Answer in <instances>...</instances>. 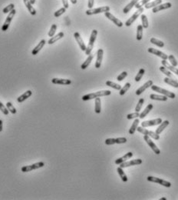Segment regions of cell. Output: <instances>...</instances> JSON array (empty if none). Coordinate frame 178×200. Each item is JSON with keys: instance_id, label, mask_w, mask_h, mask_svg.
Masks as SVG:
<instances>
[{"instance_id": "51", "label": "cell", "mask_w": 178, "mask_h": 200, "mask_svg": "<svg viewBox=\"0 0 178 200\" xmlns=\"http://www.w3.org/2000/svg\"><path fill=\"white\" fill-rule=\"evenodd\" d=\"M140 116V113L138 112H135L134 113H130L127 116V119H136L137 117Z\"/></svg>"}, {"instance_id": "39", "label": "cell", "mask_w": 178, "mask_h": 200, "mask_svg": "<svg viewBox=\"0 0 178 200\" xmlns=\"http://www.w3.org/2000/svg\"><path fill=\"white\" fill-rule=\"evenodd\" d=\"M141 22H142V26L143 28L145 29H147L148 28V19H147V17L146 15H141Z\"/></svg>"}, {"instance_id": "53", "label": "cell", "mask_w": 178, "mask_h": 200, "mask_svg": "<svg viewBox=\"0 0 178 200\" xmlns=\"http://www.w3.org/2000/svg\"><path fill=\"white\" fill-rule=\"evenodd\" d=\"M127 139L124 137H120L115 139V143L116 144H123V143H127Z\"/></svg>"}, {"instance_id": "21", "label": "cell", "mask_w": 178, "mask_h": 200, "mask_svg": "<svg viewBox=\"0 0 178 200\" xmlns=\"http://www.w3.org/2000/svg\"><path fill=\"white\" fill-rule=\"evenodd\" d=\"M132 156H133V153H132L131 152H129L125 154L124 156H122V157H121V158H117L116 160H115V164L120 165V164H122V162H125L126 160H127V159L131 158Z\"/></svg>"}, {"instance_id": "30", "label": "cell", "mask_w": 178, "mask_h": 200, "mask_svg": "<svg viewBox=\"0 0 178 200\" xmlns=\"http://www.w3.org/2000/svg\"><path fill=\"white\" fill-rule=\"evenodd\" d=\"M164 81L165 83L168 84V85H170V86H172L173 87H174V88H178V82L177 80H175V79L166 77V78L164 79Z\"/></svg>"}, {"instance_id": "19", "label": "cell", "mask_w": 178, "mask_h": 200, "mask_svg": "<svg viewBox=\"0 0 178 200\" xmlns=\"http://www.w3.org/2000/svg\"><path fill=\"white\" fill-rule=\"evenodd\" d=\"M161 63H162L163 66H164L165 68H167L168 70L173 72L174 74H176V75H178V69H177L176 67L173 66L172 65H170V63H168V62H167V60L163 59L162 61H161Z\"/></svg>"}, {"instance_id": "44", "label": "cell", "mask_w": 178, "mask_h": 200, "mask_svg": "<svg viewBox=\"0 0 178 200\" xmlns=\"http://www.w3.org/2000/svg\"><path fill=\"white\" fill-rule=\"evenodd\" d=\"M150 1V0H141V1H139V2L135 5L134 7L137 9H138L141 8L142 6H144V5H146L147 3H149Z\"/></svg>"}, {"instance_id": "55", "label": "cell", "mask_w": 178, "mask_h": 200, "mask_svg": "<svg viewBox=\"0 0 178 200\" xmlns=\"http://www.w3.org/2000/svg\"><path fill=\"white\" fill-rule=\"evenodd\" d=\"M94 6V0H88V7L89 9H92Z\"/></svg>"}, {"instance_id": "27", "label": "cell", "mask_w": 178, "mask_h": 200, "mask_svg": "<svg viewBox=\"0 0 178 200\" xmlns=\"http://www.w3.org/2000/svg\"><path fill=\"white\" fill-rule=\"evenodd\" d=\"M154 108V106H153V104H149L147 105V106L146 107L145 109V110L143 111V112L140 114V116L139 118H141V119H144V118H145L146 117V116H147L149 112L152 110V109Z\"/></svg>"}, {"instance_id": "9", "label": "cell", "mask_w": 178, "mask_h": 200, "mask_svg": "<svg viewBox=\"0 0 178 200\" xmlns=\"http://www.w3.org/2000/svg\"><path fill=\"white\" fill-rule=\"evenodd\" d=\"M144 139H145V142L147 143V145L150 146V148H151V149L154 152L155 154H157V155L160 154V150L158 148V146L155 145V143H154L151 139H150V136H148V135H145V136H144Z\"/></svg>"}, {"instance_id": "13", "label": "cell", "mask_w": 178, "mask_h": 200, "mask_svg": "<svg viewBox=\"0 0 178 200\" xmlns=\"http://www.w3.org/2000/svg\"><path fill=\"white\" fill-rule=\"evenodd\" d=\"M147 51H148V52L151 53V54H154V55H157L158 57L161 58V59L164 60H167L168 59V55H167L165 53L160 52V51L156 50V49H154V48H149V49L147 50Z\"/></svg>"}, {"instance_id": "31", "label": "cell", "mask_w": 178, "mask_h": 200, "mask_svg": "<svg viewBox=\"0 0 178 200\" xmlns=\"http://www.w3.org/2000/svg\"><path fill=\"white\" fill-rule=\"evenodd\" d=\"M94 58V55L92 54H90L89 55H88V57L87 58V59L85 60V62H84V63H83L82 65H81V69H87V68L88 67V65H90L91 63V61H92V59H93Z\"/></svg>"}, {"instance_id": "17", "label": "cell", "mask_w": 178, "mask_h": 200, "mask_svg": "<svg viewBox=\"0 0 178 200\" xmlns=\"http://www.w3.org/2000/svg\"><path fill=\"white\" fill-rule=\"evenodd\" d=\"M153 85V81L152 80H148L147 82V83H145L144 85L142 86H141L138 89H137V91H136V95L137 96H140L141 94H142V92H144L147 89V88H149V87H150V86Z\"/></svg>"}, {"instance_id": "16", "label": "cell", "mask_w": 178, "mask_h": 200, "mask_svg": "<svg viewBox=\"0 0 178 200\" xmlns=\"http://www.w3.org/2000/svg\"><path fill=\"white\" fill-rule=\"evenodd\" d=\"M103 55H104V51L102 49H99L97 52V59H96L95 63V68L99 69L101 67V63L103 60Z\"/></svg>"}, {"instance_id": "12", "label": "cell", "mask_w": 178, "mask_h": 200, "mask_svg": "<svg viewBox=\"0 0 178 200\" xmlns=\"http://www.w3.org/2000/svg\"><path fill=\"white\" fill-rule=\"evenodd\" d=\"M104 15H105V16L107 18H108L109 20L113 22L118 27H122V26H123V22H122V21H120L118 18H117L115 16H114L111 13L106 12V13H104Z\"/></svg>"}, {"instance_id": "35", "label": "cell", "mask_w": 178, "mask_h": 200, "mask_svg": "<svg viewBox=\"0 0 178 200\" xmlns=\"http://www.w3.org/2000/svg\"><path fill=\"white\" fill-rule=\"evenodd\" d=\"M117 172H118V173L119 176L121 177V179H122V180L123 181V182H127V176H126V174L124 173V170H123V168H122V167H118V169H117Z\"/></svg>"}, {"instance_id": "15", "label": "cell", "mask_w": 178, "mask_h": 200, "mask_svg": "<svg viewBox=\"0 0 178 200\" xmlns=\"http://www.w3.org/2000/svg\"><path fill=\"white\" fill-rule=\"evenodd\" d=\"M74 37H75V40L77 41L78 44V46H79V47H80V49L82 51H84V52H85V50H86V46H85V42H84V41H83L82 38L81 37V35L78 32H75V34H74Z\"/></svg>"}, {"instance_id": "43", "label": "cell", "mask_w": 178, "mask_h": 200, "mask_svg": "<svg viewBox=\"0 0 178 200\" xmlns=\"http://www.w3.org/2000/svg\"><path fill=\"white\" fill-rule=\"evenodd\" d=\"M6 108L8 109L9 111L12 114H16V112H17L16 108L13 106V105L10 102H8L6 103Z\"/></svg>"}, {"instance_id": "50", "label": "cell", "mask_w": 178, "mask_h": 200, "mask_svg": "<svg viewBox=\"0 0 178 200\" xmlns=\"http://www.w3.org/2000/svg\"><path fill=\"white\" fill-rule=\"evenodd\" d=\"M65 11H66V9H65V7L61 8L60 9H58V10L56 11V12L54 13V16L55 17H59L60 16H62V14H64V13H65Z\"/></svg>"}, {"instance_id": "4", "label": "cell", "mask_w": 178, "mask_h": 200, "mask_svg": "<svg viewBox=\"0 0 178 200\" xmlns=\"http://www.w3.org/2000/svg\"><path fill=\"white\" fill-rule=\"evenodd\" d=\"M109 11H110V7L109 6H101V7H99V8L89 9H88V10L85 12V13L88 16H91V15H96V14H99V13L109 12Z\"/></svg>"}, {"instance_id": "47", "label": "cell", "mask_w": 178, "mask_h": 200, "mask_svg": "<svg viewBox=\"0 0 178 200\" xmlns=\"http://www.w3.org/2000/svg\"><path fill=\"white\" fill-rule=\"evenodd\" d=\"M145 102V99H140V100L137 102V105L136 106V108H135V112H139L141 111V109L142 108V106L144 104Z\"/></svg>"}, {"instance_id": "22", "label": "cell", "mask_w": 178, "mask_h": 200, "mask_svg": "<svg viewBox=\"0 0 178 200\" xmlns=\"http://www.w3.org/2000/svg\"><path fill=\"white\" fill-rule=\"evenodd\" d=\"M138 2H139V0H131V1L130 2V3H128V4L124 7V9H123V13H125V14L129 13L130 11L131 10V9L133 8V7H134L135 5H136Z\"/></svg>"}, {"instance_id": "8", "label": "cell", "mask_w": 178, "mask_h": 200, "mask_svg": "<svg viewBox=\"0 0 178 200\" xmlns=\"http://www.w3.org/2000/svg\"><path fill=\"white\" fill-rule=\"evenodd\" d=\"M16 9H12V10L11 11L10 13H9V16L6 17V19H5V22H4V24H3V27H2V31L5 32L9 29V25H10L11 22H12V20L13 17H14L15 15H16Z\"/></svg>"}, {"instance_id": "56", "label": "cell", "mask_w": 178, "mask_h": 200, "mask_svg": "<svg viewBox=\"0 0 178 200\" xmlns=\"http://www.w3.org/2000/svg\"><path fill=\"white\" fill-rule=\"evenodd\" d=\"M62 3H63V5H64V7H65V9H68V0H62Z\"/></svg>"}, {"instance_id": "38", "label": "cell", "mask_w": 178, "mask_h": 200, "mask_svg": "<svg viewBox=\"0 0 178 200\" xmlns=\"http://www.w3.org/2000/svg\"><path fill=\"white\" fill-rule=\"evenodd\" d=\"M150 42H151L152 44H154L155 46H157L160 47V48L164 46V43L162 41H160V40H159V39H155V38H151V39H150Z\"/></svg>"}, {"instance_id": "24", "label": "cell", "mask_w": 178, "mask_h": 200, "mask_svg": "<svg viewBox=\"0 0 178 200\" xmlns=\"http://www.w3.org/2000/svg\"><path fill=\"white\" fill-rule=\"evenodd\" d=\"M64 32H59L58 34H57L56 36H54L53 37H52L51 39H49V41H48V43H49V45H52V44H54L55 42H56L57 41H58L59 39H61L62 38V37H64Z\"/></svg>"}, {"instance_id": "32", "label": "cell", "mask_w": 178, "mask_h": 200, "mask_svg": "<svg viewBox=\"0 0 178 200\" xmlns=\"http://www.w3.org/2000/svg\"><path fill=\"white\" fill-rule=\"evenodd\" d=\"M162 3V0H154V1H152V2H150V3H147L146 5H145V9H150V8H154L155 6L157 5H160Z\"/></svg>"}, {"instance_id": "42", "label": "cell", "mask_w": 178, "mask_h": 200, "mask_svg": "<svg viewBox=\"0 0 178 200\" xmlns=\"http://www.w3.org/2000/svg\"><path fill=\"white\" fill-rule=\"evenodd\" d=\"M145 73V69H141L139 70V72H138V73L137 74V75H136V76H135V78H134L135 82H139V81L142 79V77H143V75H144Z\"/></svg>"}, {"instance_id": "34", "label": "cell", "mask_w": 178, "mask_h": 200, "mask_svg": "<svg viewBox=\"0 0 178 200\" xmlns=\"http://www.w3.org/2000/svg\"><path fill=\"white\" fill-rule=\"evenodd\" d=\"M139 119H134V122L132 123V125H131V127L130 128V129H129V133L131 134V135H133L134 133H135V131L137 130V128L138 127L137 125H138V124H139Z\"/></svg>"}, {"instance_id": "23", "label": "cell", "mask_w": 178, "mask_h": 200, "mask_svg": "<svg viewBox=\"0 0 178 200\" xmlns=\"http://www.w3.org/2000/svg\"><path fill=\"white\" fill-rule=\"evenodd\" d=\"M24 4L26 6V8L28 10L29 13L32 15V16H35L36 15V10L34 9V7L32 5L31 3L29 2V0H23Z\"/></svg>"}, {"instance_id": "58", "label": "cell", "mask_w": 178, "mask_h": 200, "mask_svg": "<svg viewBox=\"0 0 178 200\" xmlns=\"http://www.w3.org/2000/svg\"><path fill=\"white\" fill-rule=\"evenodd\" d=\"M71 1V3H72V4H76L77 3V0H70Z\"/></svg>"}, {"instance_id": "59", "label": "cell", "mask_w": 178, "mask_h": 200, "mask_svg": "<svg viewBox=\"0 0 178 200\" xmlns=\"http://www.w3.org/2000/svg\"><path fill=\"white\" fill-rule=\"evenodd\" d=\"M29 2L31 3L32 5H33V4H35V0H29Z\"/></svg>"}, {"instance_id": "10", "label": "cell", "mask_w": 178, "mask_h": 200, "mask_svg": "<svg viewBox=\"0 0 178 200\" xmlns=\"http://www.w3.org/2000/svg\"><path fill=\"white\" fill-rule=\"evenodd\" d=\"M161 122H162V119L160 118H158V119H155L143 122L141 123V126L144 128L150 127V126H154V125H160Z\"/></svg>"}, {"instance_id": "46", "label": "cell", "mask_w": 178, "mask_h": 200, "mask_svg": "<svg viewBox=\"0 0 178 200\" xmlns=\"http://www.w3.org/2000/svg\"><path fill=\"white\" fill-rule=\"evenodd\" d=\"M56 29H57V26L55 25V24H53L52 26H51V29H50V30H49V37H53L54 36L55 33V32H56Z\"/></svg>"}, {"instance_id": "28", "label": "cell", "mask_w": 178, "mask_h": 200, "mask_svg": "<svg viewBox=\"0 0 178 200\" xmlns=\"http://www.w3.org/2000/svg\"><path fill=\"white\" fill-rule=\"evenodd\" d=\"M95 112L97 114L101 113V99L100 97H98L95 99Z\"/></svg>"}, {"instance_id": "1", "label": "cell", "mask_w": 178, "mask_h": 200, "mask_svg": "<svg viewBox=\"0 0 178 200\" xmlns=\"http://www.w3.org/2000/svg\"><path fill=\"white\" fill-rule=\"evenodd\" d=\"M111 94V92L110 90H102V91H98L93 93L86 94L85 96H82L83 101H88L91 99H96L98 97H101V96H110Z\"/></svg>"}, {"instance_id": "29", "label": "cell", "mask_w": 178, "mask_h": 200, "mask_svg": "<svg viewBox=\"0 0 178 200\" xmlns=\"http://www.w3.org/2000/svg\"><path fill=\"white\" fill-rule=\"evenodd\" d=\"M150 99L152 100H158V101L166 102L167 100V97L165 96H160V95H156V94H151L150 96Z\"/></svg>"}, {"instance_id": "6", "label": "cell", "mask_w": 178, "mask_h": 200, "mask_svg": "<svg viewBox=\"0 0 178 200\" xmlns=\"http://www.w3.org/2000/svg\"><path fill=\"white\" fill-rule=\"evenodd\" d=\"M45 166V163L43 162H36V163H34L31 166H23L21 170L22 172H28L32 171V170H35V169H40L41 167H43Z\"/></svg>"}, {"instance_id": "57", "label": "cell", "mask_w": 178, "mask_h": 200, "mask_svg": "<svg viewBox=\"0 0 178 200\" xmlns=\"http://www.w3.org/2000/svg\"><path fill=\"white\" fill-rule=\"evenodd\" d=\"M3 131V120L0 119V132Z\"/></svg>"}, {"instance_id": "54", "label": "cell", "mask_w": 178, "mask_h": 200, "mask_svg": "<svg viewBox=\"0 0 178 200\" xmlns=\"http://www.w3.org/2000/svg\"><path fill=\"white\" fill-rule=\"evenodd\" d=\"M105 144L106 145H108V146H111V145L116 144V143H115V139H114V138L107 139L105 140Z\"/></svg>"}, {"instance_id": "41", "label": "cell", "mask_w": 178, "mask_h": 200, "mask_svg": "<svg viewBox=\"0 0 178 200\" xmlns=\"http://www.w3.org/2000/svg\"><path fill=\"white\" fill-rule=\"evenodd\" d=\"M130 87H131V83H127L124 86V87H122V88H121V90H120V95L121 96H124V94L126 93L127 92V90L129 89Z\"/></svg>"}, {"instance_id": "20", "label": "cell", "mask_w": 178, "mask_h": 200, "mask_svg": "<svg viewBox=\"0 0 178 200\" xmlns=\"http://www.w3.org/2000/svg\"><path fill=\"white\" fill-rule=\"evenodd\" d=\"M45 39H42V40H41L40 42H39V43L38 45H37L34 48L33 50H32V54L33 55H36L38 53H39V52H40V50L44 47L45 44Z\"/></svg>"}, {"instance_id": "2", "label": "cell", "mask_w": 178, "mask_h": 200, "mask_svg": "<svg viewBox=\"0 0 178 200\" xmlns=\"http://www.w3.org/2000/svg\"><path fill=\"white\" fill-rule=\"evenodd\" d=\"M97 36H98V31L96 29H94L93 31L91 32L90 39H89V42H88V46H87L86 50H85V54L87 55H89L91 54V51H92V50H93L94 43L95 42Z\"/></svg>"}, {"instance_id": "52", "label": "cell", "mask_w": 178, "mask_h": 200, "mask_svg": "<svg viewBox=\"0 0 178 200\" xmlns=\"http://www.w3.org/2000/svg\"><path fill=\"white\" fill-rule=\"evenodd\" d=\"M127 75V72H122V73L117 77V80L119 81V82H122V80H124V79L126 78Z\"/></svg>"}, {"instance_id": "14", "label": "cell", "mask_w": 178, "mask_h": 200, "mask_svg": "<svg viewBox=\"0 0 178 200\" xmlns=\"http://www.w3.org/2000/svg\"><path fill=\"white\" fill-rule=\"evenodd\" d=\"M171 6H172V4L170 3H164V4H160V5L154 7L152 11L154 13H157L161 10H164V9H167L171 8Z\"/></svg>"}, {"instance_id": "45", "label": "cell", "mask_w": 178, "mask_h": 200, "mask_svg": "<svg viewBox=\"0 0 178 200\" xmlns=\"http://www.w3.org/2000/svg\"><path fill=\"white\" fill-rule=\"evenodd\" d=\"M14 8H15V5H14V4H9V5H7L6 7H5V8L3 9V13H4V14H5V13H10L11 11L12 10V9H14Z\"/></svg>"}, {"instance_id": "48", "label": "cell", "mask_w": 178, "mask_h": 200, "mask_svg": "<svg viewBox=\"0 0 178 200\" xmlns=\"http://www.w3.org/2000/svg\"><path fill=\"white\" fill-rule=\"evenodd\" d=\"M148 136L154 139L155 140H159L160 139V135H158V133H156L155 132H153V131H149L148 133Z\"/></svg>"}, {"instance_id": "7", "label": "cell", "mask_w": 178, "mask_h": 200, "mask_svg": "<svg viewBox=\"0 0 178 200\" xmlns=\"http://www.w3.org/2000/svg\"><path fill=\"white\" fill-rule=\"evenodd\" d=\"M143 11H144V8H140V9H138L135 13L133 14L131 16V17H130V18H128L127 20L126 21V22H125V26H131L132 24L134 23V22H135V20L137 19L138 17H139L142 14V13H143Z\"/></svg>"}, {"instance_id": "40", "label": "cell", "mask_w": 178, "mask_h": 200, "mask_svg": "<svg viewBox=\"0 0 178 200\" xmlns=\"http://www.w3.org/2000/svg\"><path fill=\"white\" fill-rule=\"evenodd\" d=\"M167 59H169V61H170V65H172L174 67H177L178 65L177 61V59L174 57V55H169Z\"/></svg>"}, {"instance_id": "60", "label": "cell", "mask_w": 178, "mask_h": 200, "mask_svg": "<svg viewBox=\"0 0 178 200\" xmlns=\"http://www.w3.org/2000/svg\"><path fill=\"white\" fill-rule=\"evenodd\" d=\"M160 200H167V199L166 198H164V197H163V198H161Z\"/></svg>"}, {"instance_id": "3", "label": "cell", "mask_w": 178, "mask_h": 200, "mask_svg": "<svg viewBox=\"0 0 178 200\" xmlns=\"http://www.w3.org/2000/svg\"><path fill=\"white\" fill-rule=\"evenodd\" d=\"M150 88H151V89H152L153 91L162 94L163 96H167V98H170V99H175L176 95L173 93V92H172L168 91V90H167V89L160 88V87H159V86H155V85H152V86H150Z\"/></svg>"}, {"instance_id": "26", "label": "cell", "mask_w": 178, "mask_h": 200, "mask_svg": "<svg viewBox=\"0 0 178 200\" xmlns=\"http://www.w3.org/2000/svg\"><path fill=\"white\" fill-rule=\"evenodd\" d=\"M32 92L31 90H28V91H26V92L22 94V96H20L19 97H18V99H17V102H22L25 101L26 99H27L28 98H29V97L32 96Z\"/></svg>"}, {"instance_id": "11", "label": "cell", "mask_w": 178, "mask_h": 200, "mask_svg": "<svg viewBox=\"0 0 178 200\" xmlns=\"http://www.w3.org/2000/svg\"><path fill=\"white\" fill-rule=\"evenodd\" d=\"M142 163V160L141 158H137V159H134V160H131V161H125L124 162H122V164H120V167L122 168H127V167L133 166H136V165H141Z\"/></svg>"}, {"instance_id": "33", "label": "cell", "mask_w": 178, "mask_h": 200, "mask_svg": "<svg viewBox=\"0 0 178 200\" xmlns=\"http://www.w3.org/2000/svg\"><path fill=\"white\" fill-rule=\"evenodd\" d=\"M160 72H162L164 74H165V75H167V77H168V78L173 79H175V80H177V79L174 77V75H173V74H171V73H170V71L168 70L167 69L164 67V66H160Z\"/></svg>"}, {"instance_id": "49", "label": "cell", "mask_w": 178, "mask_h": 200, "mask_svg": "<svg viewBox=\"0 0 178 200\" xmlns=\"http://www.w3.org/2000/svg\"><path fill=\"white\" fill-rule=\"evenodd\" d=\"M0 110H1L3 114L5 115V116H7V115H9V111L8 110V109L2 103V102L1 101H0Z\"/></svg>"}, {"instance_id": "36", "label": "cell", "mask_w": 178, "mask_h": 200, "mask_svg": "<svg viewBox=\"0 0 178 200\" xmlns=\"http://www.w3.org/2000/svg\"><path fill=\"white\" fill-rule=\"evenodd\" d=\"M106 85L109 87H111L113 88L114 89H116V90H121V88H122V86H120L119 84H117L114 82H111V81H107L106 82Z\"/></svg>"}, {"instance_id": "37", "label": "cell", "mask_w": 178, "mask_h": 200, "mask_svg": "<svg viewBox=\"0 0 178 200\" xmlns=\"http://www.w3.org/2000/svg\"><path fill=\"white\" fill-rule=\"evenodd\" d=\"M143 26L142 25H139L137 26V36H136V39L138 41H141L142 39V37H143Z\"/></svg>"}, {"instance_id": "18", "label": "cell", "mask_w": 178, "mask_h": 200, "mask_svg": "<svg viewBox=\"0 0 178 200\" xmlns=\"http://www.w3.org/2000/svg\"><path fill=\"white\" fill-rule=\"evenodd\" d=\"M52 83L53 84H57V85H70L72 83V80L65 79L53 78L52 79Z\"/></svg>"}, {"instance_id": "5", "label": "cell", "mask_w": 178, "mask_h": 200, "mask_svg": "<svg viewBox=\"0 0 178 200\" xmlns=\"http://www.w3.org/2000/svg\"><path fill=\"white\" fill-rule=\"evenodd\" d=\"M147 181L149 182H155V183H158V184L161 185H164L167 188H170L171 186V183L168 181H166V180H164L162 179H159V178H157V177H154V176H147Z\"/></svg>"}, {"instance_id": "25", "label": "cell", "mask_w": 178, "mask_h": 200, "mask_svg": "<svg viewBox=\"0 0 178 200\" xmlns=\"http://www.w3.org/2000/svg\"><path fill=\"white\" fill-rule=\"evenodd\" d=\"M169 124H170V122H169V121H168V120H165V121L162 122L161 123H160V125H159V127H158V129H156L155 133H158V135H160V133H162L163 131L166 128H167V126Z\"/></svg>"}]
</instances>
